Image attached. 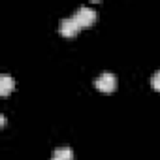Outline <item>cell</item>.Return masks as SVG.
<instances>
[{
    "instance_id": "cell-4",
    "label": "cell",
    "mask_w": 160,
    "mask_h": 160,
    "mask_svg": "<svg viewBox=\"0 0 160 160\" xmlns=\"http://www.w3.org/2000/svg\"><path fill=\"white\" fill-rule=\"evenodd\" d=\"M51 160H73V151H72V147H68V145L57 147V149L53 151Z\"/></svg>"
},
{
    "instance_id": "cell-1",
    "label": "cell",
    "mask_w": 160,
    "mask_h": 160,
    "mask_svg": "<svg viewBox=\"0 0 160 160\" xmlns=\"http://www.w3.org/2000/svg\"><path fill=\"white\" fill-rule=\"evenodd\" d=\"M94 87L102 92H113L117 89V77L111 72H104L94 79Z\"/></svg>"
},
{
    "instance_id": "cell-3",
    "label": "cell",
    "mask_w": 160,
    "mask_h": 160,
    "mask_svg": "<svg viewBox=\"0 0 160 160\" xmlns=\"http://www.w3.org/2000/svg\"><path fill=\"white\" fill-rule=\"evenodd\" d=\"M79 28H81V25L75 21V17H66L58 25V30H60L62 36H75L79 32Z\"/></svg>"
},
{
    "instance_id": "cell-6",
    "label": "cell",
    "mask_w": 160,
    "mask_h": 160,
    "mask_svg": "<svg viewBox=\"0 0 160 160\" xmlns=\"http://www.w3.org/2000/svg\"><path fill=\"white\" fill-rule=\"evenodd\" d=\"M151 85H152L156 91H160V70H156V72L151 75Z\"/></svg>"
},
{
    "instance_id": "cell-5",
    "label": "cell",
    "mask_w": 160,
    "mask_h": 160,
    "mask_svg": "<svg viewBox=\"0 0 160 160\" xmlns=\"http://www.w3.org/2000/svg\"><path fill=\"white\" fill-rule=\"evenodd\" d=\"M13 87H15V81H13V77L10 73H2V75H0V94L8 96Z\"/></svg>"
},
{
    "instance_id": "cell-2",
    "label": "cell",
    "mask_w": 160,
    "mask_h": 160,
    "mask_svg": "<svg viewBox=\"0 0 160 160\" xmlns=\"http://www.w3.org/2000/svg\"><path fill=\"white\" fill-rule=\"evenodd\" d=\"M73 17H75V21L81 25V27H87V25H91V23L96 19V10H94L92 6L83 4V6H79V8L75 10Z\"/></svg>"
}]
</instances>
